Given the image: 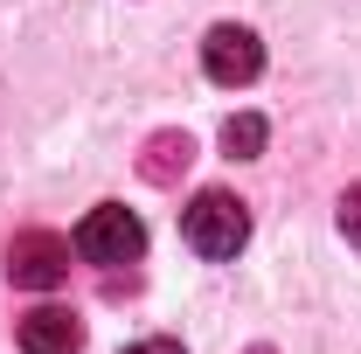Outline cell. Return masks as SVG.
Listing matches in <instances>:
<instances>
[{"mask_svg": "<svg viewBox=\"0 0 361 354\" xmlns=\"http://www.w3.org/2000/svg\"><path fill=\"white\" fill-rule=\"evenodd\" d=\"M264 118H257V111H236V118H229L223 126V153L229 160H257V153H264Z\"/></svg>", "mask_w": 361, "mask_h": 354, "instance_id": "obj_7", "label": "cell"}, {"mask_svg": "<svg viewBox=\"0 0 361 354\" xmlns=\"http://www.w3.org/2000/svg\"><path fill=\"white\" fill-rule=\"evenodd\" d=\"M202 70H209V84H257V70H264V42L243 28V21H216L209 28V42H202Z\"/></svg>", "mask_w": 361, "mask_h": 354, "instance_id": "obj_4", "label": "cell"}, {"mask_svg": "<svg viewBox=\"0 0 361 354\" xmlns=\"http://www.w3.org/2000/svg\"><path fill=\"white\" fill-rule=\"evenodd\" d=\"M341 236H348V243L361 250V181L348 188V195H341Z\"/></svg>", "mask_w": 361, "mask_h": 354, "instance_id": "obj_8", "label": "cell"}, {"mask_svg": "<svg viewBox=\"0 0 361 354\" xmlns=\"http://www.w3.org/2000/svg\"><path fill=\"white\" fill-rule=\"evenodd\" d=\"M126 354H180V341H133Z\"/></svg>", "mask_w": 361, "mask_h": 354, "instance_id": "obj_9", "label": "cell"}, {"mask_svg": "<svg viewBox=\"0 0 361 354\" xmlns=\"http://www.w3.org/2000/svg\"><path fill=\"white\" fill-rule=\"evenodd\" d=\"M70 243H77L84 264H104V271H111V264H139V250H146V222H139L126 202H97V209L77 222Z\"/></svg>", "mask_w": 361, "mask_h": 354, "instance_id": "obj_2", "label": "cell"}, {"mask_svg": "<svg viewBox=\"0 0 361 354\" xmlns=\"http://www.w3.org/2000/svg\"><path fill=\"white\" fill-rule=\"evenodd\" d=\"M70 236H56V229H21L14 243H7V278L21 285V292H56L63 278H70Z\"/></svg>", "mask_w": 361, "mask_h": 354, "instance_id": "obj_3", "label": "cell"}, {"mask_svg": "<svg viewBox=\"0 0 361 354\" xmlns=\"http://www.w3.org/2000/svg\"><path fill=\"white\" fill-rule=\"evenodd\" d=\"M188 167H195V139H188V133H153L146 153H139V174L153 181V188H174Z\"/></svg>", "mask_w": 361, "mask_h": 354, "instance_id": "obj_6", "label": "cell"}, {"mask_svg": "<svg viewBox=\"0 0 361 354\" xmlns=\"http://www.w3.org/2000/svg\"><path fill=\"white\" fill-rule=\"evenodd\" d=\"M14 341H21V354H84V319L63 306H35L21 312Z\"/></svg>", "mask_w": 361, "mask_h": 354, "instance_id": "obj_5", "label": "cell"}, {"mask_svg": "<svg viewBox=\"0 0 361 354\" xmlns=\"http://www.w3.org/2000/svg\"><path fill=\"white\" fill-rule=\"evenodd\" d=\"M180 236H188L195 257L223 264V257H236V250L250 243V202H236L229 188H202V195L180 209Z\"/></svg>", "mask_w": 361, "mask_h": 354, "instance_id": "obj_1", "label": "cell"}]
</instances>
